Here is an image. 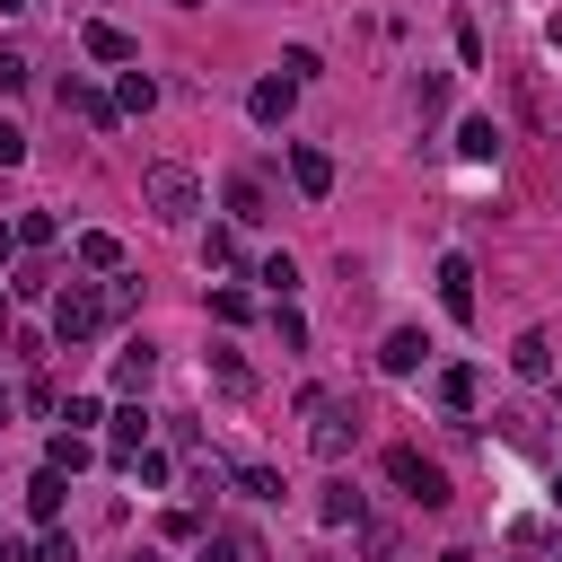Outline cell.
Returning a JSON list of instances; mask_svg holds the SVG:
<instances>
[{"label": "cell", "instance_id": "obj_8", "mask_svg": "<svg viewBox=\"0 0 562 562\" xmlns=\"http://www.w3.org/2000/svg\"><path fill=\"white\" fill-rule=\"evenodd\" d=\"M290 184H299L307 202H325V193H334V158H325L316 140H299V149H290Z\"/></svg>", "mask_w": 562, "mask_h": 562}, {"label": "cell", "instance_id": "obj_25", "mask_svg": "<svg viewBox=\"0 0 562 562\" xmlns=\"http://www.w3.org/2000/svg\"><path fill=\"white\" fill-rule=\"evenodd\" d=\"M228 483H237L246 501H281V474H272V465H228Z\"/></svg>", "mask_w": 562, "mask_h": 562}, {"label": "cell", "instance_id": "obj_39", "mask_svg": "<svg viewBox=\"0 0 562 562\" xmlns=\"http://www.w3.org/2000/svg\"><path fill=\"white\" fill-rule=\"evenodd\" d=\"M35 562H79V553H70V536H61V527H53V536H44V553H35Z\"/></svg>", "mask_w": 562, "mask_h": 562}, {"label": "cell", "instance_id": "obj_17", "mask_svg": "<svg viewBox=\"0 0 562 562\" xmlns=\"http://www.w3.org/2000/svg\"><path fill=\"white\" fill-rule=\"evenodd\" d=\"M509 369H518V378H553V342H544V334H518V342H509Z\"/></svg>", "mask_w": 562, "mask_h": 562}, {"label": "cell", "instance_id": "obj_30", "mask_svg": "<svg viewBox=\"0 0 562 562\" xmlns=\"http://www.w3.org/2000/svg\"><path fill=\"white\" fill-rule=\"evenodd\" d=\"M26 79H35V61H26V53H0V97H18Z\"/></svg>", "mask_w": 562, "mask_h": 562}, {"label": "cell", "instance_id": "obj_1", "mask_svg": "<svg viewBox=\"0 0 562 562\" xmlns=\"http://www.w3.org/2000/svg\"><path fill=\"white\" fill-rule=\"evenodd\" d=\"M140 202H149L167 228H184V220L202 211V176H193V167H176V158H149V167H140Z\"/></svg>", "mask_w": 562, "mask_h": 562}, {"label": "cell", "instance_id": "obj_45", "mask_svg": "<svg viewBox=\"0 0 562 562\" xmlns=\"http://www.w3.org/2000/svg\"><path fill=\"white\" fill-rule=\"evenodd\" d=\"M167 9H193V0H167Z\"/></svg>", "mask_w": 562, "mask_h": 562}, {"label": "cell", "instance_id": "obj_27", "mask_svg": "<svg viewBox=\"0 0 562 562\" xmlns=\"http://www.w3.org/2000/svg\"><path fill=\"white\" fill-rule=\"evenodd\" d=\"M272 334H281V342H290V351H307V316H299V307H290V299H281V307H272Z\"/></svg>", "mask_w": 562, "mask_h": 562}, {"label": "cell", "instance_id": "obj_15", "mask_svg": "<svg viewBox=\"0 0 562 562\" xmlns=\"http://www.w3.org/2000/svg\"><path fill=\"white\" fill-rule=\"evenodd\" d=\"M211 386H220L228 404H246V395H255V369H246L237 351H211Z\"/></svg>", "mask_w": 562, "mask_h": 562}, {"label": "cell", "instance_id": "obj_37", "mask_svg": "<svg viewBox=\"0 0 562 562\" xmlns=\"http://www.w3.org/2000/svg\"><path fill=\"white\" fill-rule=\"evenodd\" d=\"M61 422H70V430H88V422H105V404H97V395H70V404H61Z\"/></svg>", "mask_w": 562, "mask_h": 562}, {"label": "cell", "instance_id": "obj_20", "mask_svg": "<svg viewBox=\"0 0 562 562\" xmlns=\"http://www.w3.org/2000/svg\"><path fill=\"white\" fill-rule=\"evenodd\" d=\"M457 149H465V158L483 167V158L501 149V132H492V114H474V123H457Z\"/></svg>", "mask_w": 562, "mask_h": 562}, {"label": "cell", "instance_id": "obj_33", "mask_svg": "<svg viewBox=\"0 0 562 562\" xmlns=\"http://www.w3.org/2000/svg\"><path fill=\"white\" fill-rule=\"evenodd\" d=\"M413 105H422V114H439V105H448V79H439V70H430V79H413Z\"/></svg>", "mask_w": 562, "mask_h": 562}, {"label": "cell", "instance_id": "obj_41", "mask_svg": "<svg viewBox=\"0 0 562 562\" xmlns=\"http://www.w3.org/2000/svg\"><path fill=\"white\" fill-rule=\"evenodd\" d=\"M439 562H474V553H465V544H448V553H439Z\"/></svg>", "mask_w": 562, "mask_h": 562}, {"label": "cell", "instance_id": "obj_21", "mask_svg": "<svg viewBox=\"0 0 562 562\" xmlns=\"http://www.w3.org/2000/svg\"><path fill=\"white\" fill-rule=\"evenodd\" d=\"M9 228H18V246H35V255H44L53 237H61V220H53V211H18Z\"/></svg>", "mask_w": 562, "mask_h": 562}, {"label": "cell", "instance_id": "obj_23", "mask_svg": "<svg viewBox=\"0 0 562 562\" xmlns=\"http://www.w3.org/2000/svg\"><path fill=\"white\" fill-rule=\"evenodd\" d=\"M474 386H483L474 369H439V404H448V413H474Z\"/></svg>", "mask_w": 562, "mask_h": 562}, {"label": "cell", "instance_id": "obj_18", "mask_svg": "<svg viewBox=\"0 0 562 562\" xmlns=\"http://www.w3.org/2000/svg\"><path fill=\"white\" fill-rule=\"evenodd\" d=\"M316 518H325V527H360L369 509H360V492H351V483H325V501H316Z\"/></svg>", "mask_w": 562, "mask_h": 562}, {"label": "cell", "instance_id": "obj_32", "mask_svg": "<svg viewBox=\"0 0 562 562\" xmlns=\"http://www.w3.org/2000/svg\"><path fill=\"white\" fill-rule=\"evenodd\" d=\"M281 70H290V79H299V88H307V79H316V70H325V61H316V53H307V44H290V53H281Z\"/></svg>", "mask_w": 562, "mask_h": 562}, {"label": "cell", "instance_id": "obj_14", "mask_svg": "<svg viewBox=\"0 0 562 562\" xmlns=\"http://www.w3.org/2000/svg\"><path fill=\"white\" fill-rule=\"evenodd\" d=\"M61 114H79V123H97V132H105V123H114V114H123V105H114V97H97V88H79V79H70V88H61Z\"/></svg>", "mask_w": 562, "mask_h": 562}, {"label": "cell", "instance_id": "obj_9", "mask_svg": "<svg viewBox=\"0 0 562 562\" xmlns=\"http://www.w3.org/2000/svg\"><path fill=\"white\" fill-rule=\"evenodd\" d=\"M439 307H448L457 325H474V263H465V255L439 263Z\"/></svg>", "mask_w": 562, "mask_h": 562}, {"label": "cell", "instance_id": "obj_22", "mask_svg": "<svg viewBox=\"0 0 562 562\" xmlns=\"http://www.w3.org/2000/svg\"><path fill=\"white\" fill-rule=\"evenodd\" d=\"M79 263H88V272H123V246H114L105 228H88V237H79Z\"/></svg>", "mask_w": 562, "mask_h": 562}, {"label": "cell", "instance_id": "obj_13", "mask_svg": "<svg viewBox=\"0 0 562 562\" xmlns=\"http://www.w3.org/2000/svg\"><path fill=\"white\" fill-rule=\"evenodd\" d=\"M79 44H88V61H132V35H123V26H105V18H88V26H79Z\"/></svg>", "mask_w": 562, "mask_h": 562}, {"label": "cell", "instance_id": "obj_43", "mask_svg": "<svg viewBox=\"0 0 562 562\" xmlns=\"http://www.w3.org/2000/svg\"><path fill=\"white\" fill-rule=\"evenodd\" d=\"M18 9H35V0H0V18H18Z\"/></svg>", "mask_w": 562, "mask_h": 562}, {"label": "cell", "instance_id": "obj_42", "mask_svg": "<svg viewBox=\"0 0 562 562\" xmlns=\"http://www.w3.org/2000/svg\"><path fill=\"white\" fill-rule=\"evenodd\" d=\"M9 246H18V228H0V263H9Z\"/></svg>", "mask_w": 562, "mask_h": 562}, {"label": "cell", "instance_id": "obj_34", "mask_svg": "<svg viewBox=\"0 0 562 562\" xmlns=\"http://www.w3.org/2000/svg\"><path fill=\"white\" fill-rule=\"evenodd\" d=\"M263 281H272V299H290V290H299V263H290V255H272V263H263Z\"/></svg>", "mask_w": 562, "mask_h": 562}, {"label": "cell", "instance_id": "obj_29", "mask_svg": "<svg viewBox=\"0 0 562 562\" xmlns=\"http://www.w3.org/2000/svg\"><path fill=\"white\" fill-rule=\"evenodd\" d=\"M202 263H211V272H228V263H237V237H228V228H211V237H202Z\"/></svg>", "mask_w": 562, "mask_h": 562}, {"label": "cell", "instance_id": "obj_28", "mask_svg": "<svg viewBox=\"0 0 562 562\" xmlns=\"http://www.w3.org/2000/svg\"><path fill=\"white\" fill-rule=\"evenodd\" d=\"M158 536H167V544H193V536H202V509H167Z\"/></svg>", "mask_w": 562, "mask_h": 562}, {"label": "cell", "instance_id": "obj_5", "mask_svg": "<svg viewBox=\"0 0 562 562\" xmlns=\"http://www.w3.org/2000/svg\"><path fill=\"white\" fill-rule=\"evenodd\" d=\"M105 448H114V465H132V457H140V448H149V413H140V395H132V404H114V413H105Z\"/></svg>", "mask_w": 562, "mask_h": 562}, {"label": "cell", "instance_id": "obj_12", "mask_svg": "<svg viewBox=\"0 0 562 562\" xmlns=\"http://www.w3.org/2000/svg\"><path fill=\"white\" fill-rule=\"evenodd\" d=\"M149 378H158V351H149V342H123V351H114V386H123V395H140Z\"/></svg>", "mask_w": 562, "mask_h": 562}, {"label": "cell", "instance_id": "obj_36", "mask_svg": "<svg viewBox=\"0 0 562 562\" xmlns=\"http://www.w3.org/2000/svg\"><path fill=\"white\" fill-rule=\"evenodd\" d=\"M211 316L220 325H246V290H211Z\"/></svg>", "mask_w": 562, "mask_h": 562}, {"label": "cell", "instance_id": "obj_6", "mask_svg": "<svg viewBox=\"0 0 562 562\" xmlns=\"http://www.w3.org/2000/svg\"><path fill=\"white\" fill-rule=\"evenodd\" d=\"M290 105H299V79H290V70H272V79L246 88V114H255V123H290Z\"/></svg>", "mask_w": 562, "mask_h": 562}, {"label": "cell", "instance_id": "obj_24", "mask_svg": "<svg viewBox=\"0 0 562 562\" xmlns=\"http://www.w3.org/2000/svg\"><path fill=\"white\" fill-rule=\"evenodd\" d=\"M88 457H97V448H88L79 430H53V448H44V465H61V474H79Z\"/></svg>", "mask_w": 562, "mask_h": 562}, {"label": "cell", "instance_id": "obj_38", "mask_svg": "<svg viewBox=\"0 0 562 562\" xmlns=\"http://www.w3.org/2000/svg\"><path fill=\"white\" fill-rule=\"evenodd\" d=\"M0 167H26V132L18 123H0Z\"/></svg>", "mask_w": 562, "mask_h": 562}, {"label": "cell", "instance_id": "obj_26", "mask_svg": "<svg viewBox=\"0 0 562 562\" xmlns=\"http://www.w3.org/2000/svg\"><path fill=\"white\" fill-rule=\"evenodd\" d=\"M132 307H140V281L114 272V281H105V316H132Z\"/></svg>", "mask_w": 562, "mask_h": 562}, {"label": "cell", "instance_id": "obj_31", "mask_svg": "<svg viewBox=\"0 0 562 562\" xmlns=\"http://www.w3.org/2000/svg\"><path fill=\"white\" fill-rule=\"evenodd\" d=\"M457 61H465V70L483 61V26H474V18H457Z\"/></svg>", "mask_w": 562, "mask_h": 562}, {"label": "cell", "instance_id": "obj_40", "mask_svg": "<svg viewBox=\"0 0 562 562\" xmlns=\"http://www.w3.org/2000/svg\"><path fill=\"white\" fill-rule=\"evenodd\" d=\"M0 562H35V553H26V544H18V536H0Z\"/></svg>", "mask_w": 562, "mask_h": 562}, {"label": "cell", "instance_id": "obj_19", "mask_svg": "<svg viewBox=\"0 0 562 562\" xmlns=\"http://www.w3.org/2000/svg\"><path fill=\"white\" fill-rule=\"evenodd\" d=\"M114 105H123V114H149V105H158V79H149V70H123Z\"/></svg>", "mask_w": 562, "mask_h": 562}, {"label": "cell", "instance_id": "obj_44", "mask_svg": "<svg viewBox=\"0 0 562 562\" xmlns=\"http://www.w3.org/2000/svg\"><path fill=\"white\" fill-rule=\"evenodd\" d=\"M553 501H562V465H553Z\"/></svg>", "mask_w": 562, "mask_h": 562}, {"label": "cell", "instance_id": "obj_10", "mask_svg": "<svg viewBox=\"0 0 562 562\" xmlns=\"http://www.w3.org/2000/svg\"><path fill=\"white\" fill-rule=\"evenodd\" d=\"M61 501H70V474H61V465H44V474L26 483V518H35V527H53V518H61Z\"/></svg>", "mask_w": 562, "mask_h": 562}, {"label": "cell", "instance_id": "obj_11", "mask_svg": "<svg viewBox=\"0 0 562 562\" xmlns=\"http://www.w3.org/2000/svg\"><path fill=\"white\" fill-rule=\"evenodd\" d=\"M422 351H430V342H422L413 325H395V334L378 342V369H386V378H413V369H422Z\"/></svg>", "mask_w": 562, "mask_h": 562}, {"label": "cell", "instance_id": "obj_46", "mask_svg": "<svg viewBox=\"0 0 562 562\" xmlns=\"http://www.w3.org/2000/svg\"><path fill=\"white\" fill-rule=\"evenodd\" d=\"M553 44H562V18H553Z\"/></svg>", "mask_w": 562, "mask_h": 562}, {"label": "cell", "instance_id": "obj_16", "mask_svg": "<svg viewBox=\"0 0 562 562\" xmlns=\"http://www.w3.org/2000/svg\"><path fill=\"white\" fill-rule=\"evenodd\" d=\"M228 211H237V220H272V193H263V176H228Z\"/></svg>", "mask_w": 562, "mask_h": 562}, {"label": "cell", "instance_id": "obj_3", "mask_svg": "<svg viewBox=\"0 0 562 562\" xmlns=\"http://www.w3.org/2000/svg\"><path fill=\"white\" fill-rule=\"evenodd\" d=\"M97 325H114V316H105V290H88V281L53 290V342H70V351H79Z\"/></svg>", "mask_w": 562, "mask_h": 562}, {"label": "cell", "instance_id": "obj_35", "mask_svg": "<svg viewBox=\"0 0 562 562\" xmlns=\"http://www.w3.org/2000/svg\"><path fill=\"white\" fill-rule=\"evenodd\" d=\"M9 290H18V299H44V290H53V272H44V263H18V281H9Z\"/></svg>", "mask_w": 562, "mask_h": 562}, {"label": "cell", "instance_id": "obj_7", "mask_svg": "<svg viewBox=\"0 0 562 562\" xmlns=\"http://www.w3.org/2000/svg\"><path fill=\"white\" fill-rule=\"evenodd\" d=\"M202 562H272V544L255 527H211L202 536Z\"/></svg>", "mask_w": 562, "mask_h": 562}, {"label": "cell", "instance_id": "obj_4", "mask_svg": "<svg viewBox=\"0 0 562 562\" xmlns=\"http://www.w3.org/2000/svg\"><path fill=\"white\" fill-rule=\"evenodd\" d=\"M386 474H395V492H404V501H422V509H448V474H439L422 448H386Z\"/></svg>", "mask_w": 562, "mask_h": 562}, {"label": "cell", "instance_id": "obj_47", "mask_svg": "<svg viewBox=\"0 0 562 562\" xmlns=\"http://www.w3.org/2000/svg\"><path fill=\"white\" fill-rule=\"evenodd\" d=\"M0 325H9V307H0Z\"/></svg>", "mask_w": 562, "mask_h": 562}, {"label": "cell", "instance_id": "obj_2", "mask_svg": "<svg viewBox=\"0 0 562 562\" xmlns=\"http://www.w3.org/2000/svg\"><path fill=\"white\" fill-rule=\"evenodd\" d=\"M299 404H307V448H316L325 465H342V457H351V439H360V413H351L342 395H316V386H307Z\"/></svg>", "mask_w": 562, "mask_h": 562}]
</instances>
